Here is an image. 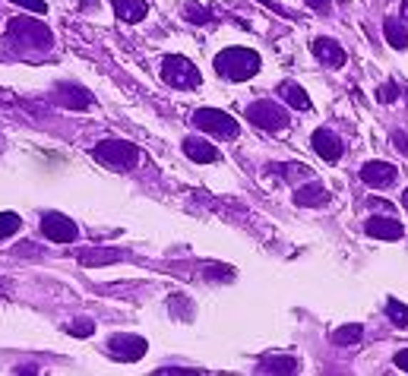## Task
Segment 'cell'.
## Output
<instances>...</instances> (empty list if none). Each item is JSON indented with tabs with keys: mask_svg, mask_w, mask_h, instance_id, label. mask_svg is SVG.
<instances>
[{
	"mask_svg": "<svg viewBox=\"0 0 408 376\" xmlns=\"http://www.w3.org/2000/svg\"><path fill=\"white\" fill-rule=\"evenodd\" d=\"M184 155L190 161H196V165H213V161H218V149L215 146H209L206 139H200V136H187L184 139Z\"/></svg>",
	"mask_w": 408,
	"mask_h": 376,
	"instance_id": "4fadbf2b",
	"label": "cell"
},
{
	"mask_svg": "<svg viewBox=\"0 0 408 376\" xmlns=\"http://www.w3.org/2000/svg\"><path fill=\"white\" fill-rule=\"evenodd\" d=\"M13 4H19L23 10L39 13V16H41V13H48V4H45V0H13Z\"/></svg>",
	"mask_w": 408,
	"mask_h": 376,
	"instance_id": "83f0119b",
	"label": "cell"
},
{
	"mask_svg": "<svg viewBox=\"0 0 408 376\" xmlns=\"http://www.w3.org/2000/svg\"><path fill=\"white\" fill-rule=\"evenodd\" d=\"M310 143H313V152H317L323 161H330V165H336L342 158V139L332 136V130H317Z\"/></svg>",
	"mask_w": 408,
	"mask_h": 376,
	"instance_id": "8fae6325",
	"label": "cell"
},
{
	"mask_svg": "<svg viewBox=\"0 0 408 376\" xmlns=\"http://www.w3.org/2000/svg\"><path fill=\"white\" fill-rule=\"evenodd\" d=\"M35 253H39L35 243H19V247H16V256H35Z\"/></svg>",
	"mask_w": 408,
	"mask_h": 376,
	"instance_id": "f546056e",
	"label": "cell"
},
{
	"mask_svg": "<svg viewBox=\"0 0 408 376\" xmlns=\"http://www.w3.org/2000/svg\"><path fill=\"white\" fill-rule=\"evenodd\" d=\"M383 35L392 48H408V26H402L399 19H386L383 22Z\"/></svg>",
	"mask_w": 408,
	"mask_h": 376,
	"instance_id": "ffe728a7",
	"label": "cell"
},
{
	"mask_svg": "<svg viewBox=\"0 0 408 376\" xmlns=\"http://www.w3.org/2000/svg\"><path fill=\"white\" fill-rule=\"evenodd\" d=\"M54 101L70 111H86V108H92V92L76 83H61V86H54Z\"/></svg>",
	"mask_w": 408,
	"mask_h": 376,
	"instance_id": "9c48e42d",
	"label": "cell"
},
{
	"mask_svg": "<svg viewBox=\"0 0 408 376\" xmlns=\"http://www.w3.org/2000/svg\"><path fill=\"white\" fill-rule=\"evenodd\" d=\"M295 203L297 205H304V209H320V205H326L330 203V193H326V187H320L317 181H307V187H301L295 193Z\"/></svg>",
	"mask_w": 408,
	"mask_h": 376,
	"instance_id": "9a60e30c",
	"label": "cell"
},
{
	"mask_svg": "<svg viewBox=\"0 0 408 376\" xmlns=\"http://www.w3.org/2000/svg\"><path fill=\"white\" fill-rule=\"evenodd\" d=\"M377 98H380L383 105H392V101L399 98V86H396V83H386V86H380V88H377Z\"/></svg>",
	"mask_w": 408,
	"mask_h": 376,
	"instance_id": "4316f807",
	"label": "cell"
},
{
	"mask_svg": "<svg viewBox=\"0 0 408 376\" xmlns=\"http://www.w3.org/2000/svg\"><path fill=\"white\" fill-rule=\"evenodd\" d=\"M190 123L196 130L215 136V139H238V133H240L235 117L225 114V111H218V108H196L190 114Z\"/></svg>",
	"mask_w": 408,
	"mask_h": 376,
	"instance_id": "3957f363",
	"label": "cell"
},
{
	"mask_svg": "<svg viewBox=\"0 0 408 376\" xmlns=\"http://www.w3.org/2000/svg\"><path fill=\"white\" fill-rule=\"evenodd\" d=\"M146 351H149L146 338L130 335V332H118V335H111V342H108V354H111V360H118V364H133Z\"/></svg>",
	"mask_w": 408,
	"mask_h": 376,
	"instance_id": "52a82bcc",
	"label": "cell"
},
{
	"mask_svg": "<svg viewBox=\"0 0 408 376\" xmlns=\"http://www.w3.org/2000/svg\"><path fill=\"white\" fill-rule=\"evenodd\" d=\"M313 57L326 66H345V51H342L339 41L332 39H317L313 41Z\"/></svg>",
	"mask_w": 408,
	"mask_h": 376,
	"instance_id": "5bb4252c",
	"label": "cell"
},
{
	"mask_svg": "<svg viewBox=\"0 0 408 376\" xmlns=\"http://www.w3.org/2000/svg\"><path fill=\"white\" fill-rule=\"evenodd\" d=\"M213 66L218 76L231 79V83H244L260 70V54L250 48H225L215 54Z\"/></svg>",
	"mask_w": 408,
	"mask_h": 376,
	"instance_id": "6da1fadb",
	"label": "cell"
},
{
	"mask_svg": "<svg viewBox=\"0 0 408 376\" xmlns=\"http://www.w3.org/2000/svg\"><path fill=\"white\" fill-rule=\"evenodd\" d=\"M19 228H23V218H19L16 212H0V240L13 238Z\"/></svg>",
	"mask_w": 408,
	"mask_h": 376,
	"instance_id": "603a6c76",
	"label": "cell"
},
{
	"mask_svg": "<svg viewBox=\"0 0 408 376\" xmlns=\"http://www.w3.org/2000/svg\"><path fill=\"white\" fill-rule=\"evenodd\" d=\"M402 203H405V209H408V187H405V193H402Z\"/></svg>",
	"mask_w": 408,
	"mask_h": 376,
	"instance_id": "836d02e7",
	"label": "cell"
},
{
	"mask_svg": "<svg viewBox=\"0 0 408 376\" xmlns=\"http://www.w3.org/2000/svg\"><path fill=\"white\" fill-rule=\"evenodd\" d=\"M184 16H187V19H190V22H193V26H206V22H213V13H209V10H206V6L193 4V0H190V4H187V6H184Z\"/></svg>",
	"mask_w": 408,
	"mask_h": 376,
	"instance_id": "cb8c5ba5",
	"label": "cell"
},
{
	"mask_svg": "<svg viewBox=\"0 0 408 376\" xmlns=\"http://www.w3.org/2000/svg\"><path fill=\"white\" fill-rule=\"evenodd\" d=\"M6 39L13 44H19V48H51L54 44V35H51L48 26H41V22L29 19V16H16L6 22Z\"/></svg>",
	"mask_w": 408,
	"mask_h": 376,
	"instance_id": "7a4b0ae2",
	"label": "cell"
},
{
	"mask_svg": "<svg viewBox=\"0 0 408 376\" xmlns=\"http://www.w3.org/2000/svg\"><path fill=\"white\" fill-rule=\"evenodd\" d=\"M266 171L269 174H282V181H295V177H313L310 168H304V165H269Z\"/></svg>",
	"mask_w": 408,
	"mask_h": 376,
	"instance_id": "7402d4cb",
	"label": "cell"
},
{
	"mask_svg": "<svg viewBox=\"0 0 408 376\" xmlns=\"http://www.w3.org/2000/svg\"><path fill=\"white\" fill-rule=\"evenodd\" d=\"M260 373H297V360L295 357H266L260 364Z\"/></svg>",
	"mask_w": 408,
	"mask_h": 376,
	"instance_id": "44dd1931",
	"label": "cell"
},
{
	"mask_svg": "<svg viewBox=\"0 0 408 376\" xmlns=\"http://www.w3.org/2000/svg\"><path fill=\"white\" fill-rule=\"evenodd\" d=\"M364 231L370 234V238H377V240H399L405 234V228L399 225L396 218H383V215H374V218H367V225H364Z\"/></svg>",
	"mask_w": 408,
	"mask_h": 376,
	"instance_id": "7c38bea8",
	"label": "cell"
},
{
	"mask_svg": "<svg viewBox=\"0 0 408 376\" xmlns=\"http://www.w3.org/2000/svg\"><path fill=\"white\" fill-rule=\"evenodd\" d=\"M92 155L98 161H105V165L121 168V171H130L140 161V149L133 143H127V139H101L96 149H92Z\"/></svg>",
	"mask_w": 408,
	"mask_h": 376,
	"instance_id": "277c9868",
	"label": "cell"
},
{
	"mask_svg": "<svg viewBox=\"0 0 408 376\" xmlns=\"http://www.w3.org/2000/svg\"><path fill=\"white\" fill-rule=\"evenodd\" d=\"M396 367H399V370H405V373H408V348L396 354Z\"/></svg>",
	"mask_w": 408,
	"mask_h": 376,
	"instance_id": "1f68e13d",
	"label": "cell"
},
{
	"mask_svg": "<svg viewBox=\"0 0 408 376\" xmlns=\"http://www.w3.org/2000/svg\"><path fill=\"white\" fill-rule=\"evenodd\" d=\"M247 121H250L253 127L266 130V133H279V130L291 127L288 111L282 108L279 101H253V105L247 108Z\"/></svg>",
	"mask_w": 408,
	"mask_h": 376,
	"instance_id": "5b68a950",
	"label": "cell"
},
{
	"mask_svg": "<svg viewBox=\"0 0 408 376\" xmlns=\"http://www.w3.org/2000/svg\"><path fill=\"white\" fill-rule=\"evenodd\" d=\"M402 16L408 19V0H405V4H402Z\"/></svg>",
	"mask_w": 408,
	"mask_h": 376,
	"instance_id": "d6a6232c",
	"label": "cell"
},
{
	"mask_svg": "<svg viewBox=\"0 0 408 376\" xmlns=\"http://www.w3.org/2000/svg\"><path fill=\"white\" fill-rule=\"evenodd\" d=\"M396 177H399V171L389 161H367V165L361 168V181L367 183V187H392Z\"/></svg>",
	"mask_w": 408,
	"mask_h": 376,
	"instance_id": "30bf717a",
	"label": "cell"
},
{
	"mask_svg": "<svg viewBox=\"0 0 408 376\" xmlns=\"http://www.w3.org/2000/svg\"><path fill=\"white\" fill-rule=\"evenodd\" d=\"M162 79L174 88H196L203 83L200 70L193 66V61H187L184 54H168L162 61Z\"/></svg>",
	"mask_w": 408,
	"mask_h": 376,
	"instance_id": "8992f818",
	"label": "cell"
},
{
	"mask_svg": "<svg viewBox=\"0 0 408 376\" xmlns=\"http://www.w3.org/2000/svg\"><path fill=\"white\" fill-rule=\"evenodd\" d=\"M111 4H114V13H118L123 22H143L146 13H149L146 0H111Z\"/></svg>",
	"mask_w": 408,
	"mask_h": 376,
	"instance_id": "2e32d148",
	"label": "cell"
},
{
	"mask_svg": "<svg viewBox=\"0 0 408 376\" xmlns=\"http://www.w3.org/2000/svg\"><path fill=\"white\" fill-rule=\"evenodd\" d=\"M307 6L317 13H330V0H307Z\"/></svg>",
	"mask_w": 408,
	"mask_h": 376,
	"instance_id": "4dcf8cb0",
	"label": "cell"
},
{
	"mask_svg": "<svg viewBox=\"0 0 408 376\" xmlns=\"http://www.w3.org/2000/svg\"><path fill=\"white\" fill-rule=\"evenodd\" d=\"M279 95L288 101L291 108H297V111H310V95L304 92V88L297 86V83H282V86H279Z\"/></svg>",
	"mask_w": 408,
	"mask_h": 376,
	"instance_id": "ac0fdd59",
	"label": "cell"
},
{
	"mask_svg": "<svg viewBox=\"0 0 408 376\" xmlns=\"http://www.w3.org/2000/svg\"><path fill=\"white\" fill-rule=\"evenodd\" d=\"M364 338V326L361 322H348V326H342L332 332V345H339V348H348V345H358Z\"/></svg>",
	"mask_w": 408,
	"mask_h": 376,
	"instance_id": "d6986e66",
	"label": "cell"
},
{
	"mask_svg": "<svg viewBox=\"0 0 408 376\" xmlns=\"http://www.w3.org/2000/svg\"><path fill=\"white\" fill-rule=\"evenodd\" d=\"M386 313H389V320L396 322L399 329H408V307L399 304V300H386Z\"/></svg>",
	"mask_w": 408,
	"mask_h": 376,
	"instance_id": "d4e9b609",
	"label": "cell"
},
{
	"mask_svg": "<svg viewBox=\"0 0 408 376\" xmlns=\"http://www.w3.org/2000/svg\"><path fill=\"white\" fill-rule=\"evenodd\" d=\"M41 234L54 243H73L79 238V225L61 212H45L41 215Z\"/></svg>",
	"mask_w": 408,
	"mask_h": 376,
	"instance_id": "ba28073f",
	"label": "cell"
},
{
	"mask_svg": "<svg viewBox=\"0 0 408 376\" xmlns=\"http://www.w3.org/2000/svg\"><path fill=\"white\" fill-rule=\"evenodd\" d=\"M67 332L73 338H89L92 332H96V322H92V320H73L67 326Z\"/></svg>",
	"mask_w": 408,
	"mask_h": 376,
	"instance_id": "484cf974",
	"label": "cell"
},
{
	"mask_svg": "<svg viewBox=\"0 0 408 376\" xmlns=\"http://www.w3.org/2000/svg\"><path fill=\"white\" fill-rule=\"evenodd\" d=\"M392 146H396L399 152H405V155H408V133H402V130L392 133Z\"/></svg>",
	"mask_w": 408,
	"mask_h": 376,
	"instance_id": "f1b7e54d",
	"label": "cell"
},
{
	"mask_svg": "<svg viewBox=\"0 0 408 376\" xmlns=\"http://www.w3.org/2000/svg\"><path fill=\"white\" fill-rule=\"evenodd\" d=\"M127 260V250H83L79 263L83 265H108V263H121Z\"/></svg>",
	"mask_w": 408,
	"mask_h": 376,
	"instance_id": "e0dca14e",
	"label": "cell"
}]
</instances>
